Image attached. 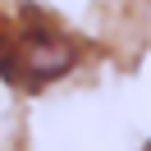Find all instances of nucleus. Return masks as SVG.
I'll return each instance as SVG.
<instances>
[{
    "label": "nucleus",
    "mask_w": 151,
    "mask_h": 151,
    "mask_svg": "<svg viewBox=\"0 0 151 151\" xmlns=\"http://www.w3.org/2000/svg\"><path fill=\"white\" fill-rule=\"evenodd\" d=\"M73 69V46L69 37H60L41 14L23 9V23L14 32H0V78L23 92L55 83L60 73Z\"/></svg>",
    "instance_id": "obj_1"
}]
</instances>
